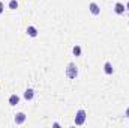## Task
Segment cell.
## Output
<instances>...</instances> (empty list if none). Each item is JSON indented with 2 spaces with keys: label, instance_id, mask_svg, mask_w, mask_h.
<instances>
[{
  "label": "cell",
  "instance_id": "obj_1",
  "mask_svg": "<svg viewBox=\"0 0 129 128\" xmlns=\"http://www.w3.org/2000/svg\"><path fill=\"white\" fill-rule=\"evenodd\" d=\"M64 74H66V77L68 78H71V80H74V78H77L78 77V68H77V65L75 63H68L66 66V69H64Z\"/></svg>",
  "mask_w": 129,
  "mask_h": 128
},
{
  "label": "cell",
  "instance_id": "obj_2",
  "mask_svg": "<svg viewBox=\"0 0 129 128\" xmlns=\"http://www.w3.org/2000/svg\"><path fill=\"white\" fill-rule=\"evenodd\" d=\"M86 118H87V113H86V110L80 109V110L77 112V115H75V125H84V122H86Z\"/></svg>",
  "mask_w": 129,
  "mask_h": 128
},
{
  "label": "cell",
  "instance_id": "obj_3",
  "mask_svg": "<svg viewBox=\"0 0 129 128\" xmlns=\"http://www.w3.org/2000/svg\"><path fill=\"white\" fill-rule=\"evenodd\" d=\"M14 121H15V124H17V125H23V124L26 122V113H23V112H18V113L15 115Z\"/></svg>",
  "mask_w": 129,
  "mask_h": 128
},
{
  "label": "cell",
  "instance_id": "obj_4",
  "mask_svg": "<svg viewBox=\"0 0 129 128\" xmlns=\"http://www.w3.org/2000/svg\"><path fill=\"white\" fill-rule=\"evenodd\" d=\"M125 9H126V6H125L123 3H120V2H117V3L114 5V12H116L117 15H122V14H125Z\"/></svg>",
  "mask_w": 129,
  "mask_h": 128
},
{
  "label": "cell",
  "instance_id": "obj_5",
  "mask_svg": "<svg viewBox=\"0 0 129 128\" xmlns=\"http://www.w3.org/2000/svg\"><path fill=\"white\" fill-rule=\"evenodd\" d=\"M89 11H90L93 15H99V14H101V8H99V5L95 3V2H92V3L89 5Z\"/></svg>",
  "mask_w": 129,
  "mask_h": 128
},
{
  "label": "cell",
  "instance_id": "obj_6",
  "mask_svg": "<svg viewBox=\"0 0 129 128\" xmlns=\"http://www.w3.org/2000/svg\"><path fill=\"white\" fill-rule=\"evenodd\" d=\"M104 72H105L107 75H111V74L114 72V68H113V63H111V62L107 60V62L104 63Z\"/></svg>",
  "mask_w": 129,
  "mask_h": 128
},
{
  "label": "cell",
  "instance_id": "obj_7",
  "mask_svg": "<svg viewBox=\"0 0 129 128\" xmlns=\"http://www.w3.org/2000/svg\"><path fill=\"white\" fill-rule=\"evenodd\" d=\"M33 96H35V91H33L32 88H29V89L24 91V99L26 101H32Z\"/></svg>",
  "mask_w": 129,
  "mask_h": 128
},
{
  "label": "cell",
  "instance_id": "obj_8",
  "mask_svg": "<svg viewBox=\"0 0 129 128\" xmlns=\"http://www.w3.org/2000/svg\"><path fill=\"white\" fill-rule=\"evenodd\" d=\"M26 32H27V35H29L30 38H36V36H38V29H36L35 26H29Z\"/></svg>",
  "mask_w": 129,
  "mask_h": 128
},
{
  "label": "cell",
  "instance_id": "obj_9",
  "mask_svg": "<svg viewBox=\"0 0 129 128\" xmlns=\"http://www.w3.org/2000/svg\"><path fill=\"white\" fill-rule=\"evenodd\" d=\"M20 102V96L17 95V94H12V95L9 96V105H17Z\"/></svg>",
  "mask_w": 129,
  "mask_h": 128
},
{
  "label": "cell",
  "instance_id": "obj_10",
  "mask_svg": "<svg viewBox=\"0 0 129 128\" xmlns=\"http://www.w3.org/2000/svg\"><path fill=\"white\" fill-rule=\"evenodd\" d=\"M72 53H74V56H81V47L80 45H74L72 47Z\"/></svg>",
  "mask_w": 129,
  "mask_h": 128
},
{
  "label": "cell",
  "instance_id": "obj_11",
  "mask_svg": "<svg viewBox=\"0 0 129 128\" xmlns=\"http://www.w3.org/2000/svg\"><path fill=\"white\" fill-rule=\"evenodd\" d=\"M18 8V2L17 0H11L9 2V9H17Z\"/></svg>",
  "mask_w": 129,
  "mask_h": 128
},
{
  "label": "cell",
  "instance_id": "obj_12",
  "mask_svg": "<svg viewBox=\"0 0 129 128\" xmlns=\"http://www.w3.org/2000/svg\"><path fill=\"white\" fill-rule=\"evenodd\" d=\"M3 9H5V5H3V2H0V14L3 12Z\"/></svg>",
  "mask_w": 129,
  "mask_h": 128
},
{
  "label": "cell",
  "instance_id": "obj_13",
  "mask_svg": "<svg viewBox=\"0 0 129 128\" xmlns=\"http://www.w3.org/2000/svg\"><path fill=\"white\" fill-rule=\"evenodd\" d=\"M125 116H126V118H129V107L125 110Z\"/></svg>",
  "mask_w": 129,
  "mask_h": 128
},
{
  "label": "cell",
  "instance_id": "obj_14",
  "mask_svg": "<svg viewBox=\"0 0 129 128\" xmlns=\"http://www.w3.org/2000/svg\"><path fill=\"white\" fill-rule=\"evenodd\" d=\"M126 9H128V11H129V2H128V3H126Z\"/></svg>",
  "mask_w": 129,
  "mask_h": 128
}]
</instances>
